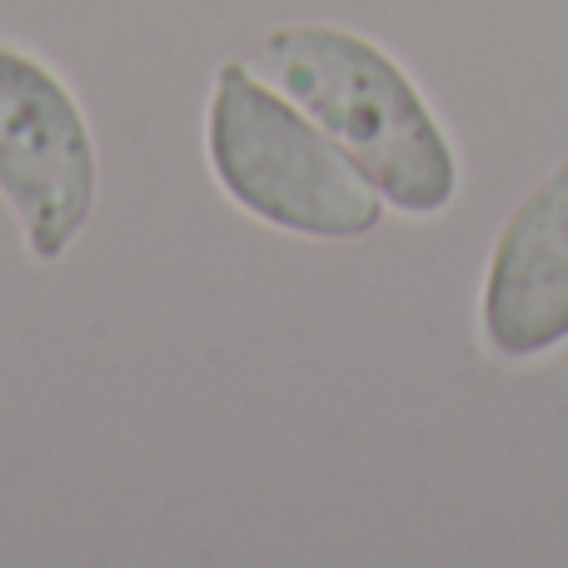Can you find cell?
I'll return each instance as SVG.
<instances>
[{
  "mask_svg": "<svg viewBox=\"0 0 568 568\" xmlns=\"http://www.w3.org/2000/svg\"><path fill=\"white\" fill-rule=\"evenodd\" d=\"M260 65L369 175L384 205L439 215L459 195V160L404 65L344 26H284Z\"/></svg>",
  "mask_w": 568,
  "mask_h": 568,
  "instance_id": "6da1fadb",
  "label": "cell"
},
{
  "mask_svg": "<svg viewBox=\"0 0 568 568\" xmlns=\"http://www.w3.org/2000/svg\"><path fill=\"white\" fill-rule=\"evenodd\" d=\"M205 155L220 190L284 235L364 240L384 225V195L369 175L250 60L215 70Z\"/></svg>",
  "mask_w": 568,
  "mask_h": 568,
  "instance_id": "7a4b0ae2",
  "label": "cell"
},
{
  "mask_svg": "<svg viewBox=\"0 0 568 568\" xmlns=\"http://www.w3.org/2000/svg\"><path fill=\"white\" fill-rule=\"evenodd\" d=\"M95 190V135L75 90L40 55L0 40V200L40 265L80 240Z\"/></svg>",
  "mask_w": 568,
  "mask_h": 568,
  "instance_id": "3957f363",
  "label": "cell"
},
{
  "mask_svg": "<svg viewBox=\"0 0 568 568\" xmlns=\"http://www.w3.org/2000/svg\"><path fill=\"white\" fill-rule=\"evenodd\" d=\"M484 339L504 359H539L568 344V160L504 220L479 300Z\"/></svg>",
  "mask_w": 568,
  "mask_h": 568,
  "instance_id": "277c9868",
  "label": "cell"
}]
</instances>
